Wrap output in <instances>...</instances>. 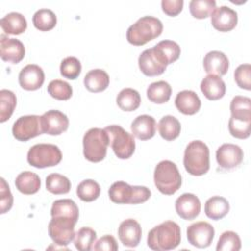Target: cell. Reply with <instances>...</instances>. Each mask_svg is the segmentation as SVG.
<instances>
[{
	"label": "cell",
	"mask_w": 251,
	"mask_h": 251,
	"mask_svg": "<svg viewBox=\"0 0 251 251\" xmlns=\"http://www.w3.org/2000/svg\"><path fill=\"white\" fill-rule=\"evenodd\" d=\"M188 242L197 248H206L211 245L215 229L213 226L207 222L200 221L190 225L186 229Z\"/></svg>",
	"instance_id": "obj_11"
},
{
	"label": "cell",
	"mask_w": 251,
	"mask_h": 251,
	"mask_svg": "<svg viewBox=\"0 0 251 251\" xmlns=\"http://www.w3.org/2000/svg\"><path fill=\"white\" fill-rule=\"evenodd\" d=\"M216 159L223 169H233L241 164L243 160L242 149L232 143H224L216 152Z\"/></svg>",
	"instance_id": "obj_14"
},
{
	"label": "cell",
	"mask_w": 251,
	"mask_h": 251,
	"mask_svg": "<svg viewBox=\"0 0 251 251\" xmlns=\"http://www.w3.org/2000/svg\"><path fill=\"white\" fill-rule=\"evenodd\" d=\"M234 80L236 84L245 90L251 89V66L250 64L239 65L234 71Z\"/></svg>",
	"instance_id": "obj_44"
},
{
	"label": "cell",
	"mask_w": 251,
	"mask_h": 251,
	"mask_svg": "<svg viewBox=\"0 0 251 251\" xmlns=\"http://www.w3.org/2000/svg\"><path fill=\"white\" fill-rule=\"evenodd\" d=\"M0 25L5 33L18 35L25 31L27 23L21 13L11 12L0 20Z\"/></svg>",
	"instance_id": "obj_25"
},
{
	"label": "cell",
	"mask_w": 251,
	"mask_h": 251,
	"mask_svg": "<svg viewBox=\"0 0 251 251\" xmlns=\"http://www.w3.org/2000/svg\"><path fill=\"white\" fill-rule=\"evenodd\" d=\"M13 206V195L11 193L10 187L6 180L1 177V187H0V213L5 214Z\"/></svg>",
	"instance_id": "obj_45"
},
{
	"label": "cell",
	"mask_w": 251,
	"mask_h": 251,
	"mask_svg": "<svg viewBox=\"0 0 251 251\" xmlns=\"http://www.w3.org/2000/svg\"><path fill=\"white\" fill-rule=\"evenodd\" d=\"M25 54L24 44L16 38H9L5 34L0 36V56L5 62L12 64L20 63Z\"/></svg>",
	"instance_id": "obj_15"
},
{
	"label": "cell",
	"mask_w": 251,
	"mask_h": 251,
	"mask_svg": "<svg viewBox=\"0 0 251 251\" xmlns=\"http://www.w3.org/2000/svg\"><path fill=\"white\" fill-rule=\"evenodd\" d=\"M96 240V232L88 226H83L75 235V246L79 251H89Z\"/></svg>",
	"instance_id": "obj_38"
},
{
	"label": "cell",
	"mask_w": 251,
	"mask_h": 251,
	"mask_svg": "<svg viewBox=\"0 0 251 251\" xmlns=\"http://www.w3.org/2000/svg\"><path fill=\"white\" fill-rule=\"evenodd\" d=\"M229 211L228 201L222 196H212L205 203V214L208 218L218 221L227 215Z\"/></svg>",
	"instance_id": "obj_27"
},
{
	"label": "cell",
	"mask_w": 251,
	"mask_h": 251,
	"mask_svg": "<svg viewBox=\"0 0 251 251\" xmlns=\"http://www.w3.org/2000/svg\"><path fill=\"white\" fill-rule=\"evenodd\" d=\"M47 91L51 97L61 101L69 100L73 95L72 86L67 81L61 79H54L50 81L47 86Z\"/></svg>",
	"instance_id": "obj_39"
},
{
	"label": "cell",
	"mask_w": 251,
	"mask_h": 251,
	"mask_svg": "<svg viewBox=\"0 0 251 251\" xmlns=\"http://www.w3.org/2000/svg\"><path fill=\"white\" fill-rule=\"evenodd\" d=\"M176 109L184 115H194L201 107V100L192 90L179 91L175 99Z\"/></svg>",
	"instance_id": "obj_23"
},
{
	"label": "cell",
	"mask_w": 251,
	"mask_h": 251,
	"mask_svg": "<svg viewBox=\"0 0 251 251\" xmlns=\"http://www.w3.org/2000/svg\"><path fill=\"white\" fill-rule=\"evenodd\" d=\"M161 6L165 14L171 17H175L182 11L183 1L182 0H163L161 2Z\"/></svg>",
	"instance_id": "obj_47"
},
{
	"label": "cell",
	"mask_w": 251,
	"mask_h": 251,
	"mask_svg": "<svg viewBox=\"0 0 251 251\" xmlns=\"http://www.w3.org/2000/svg\"><path fill=\"white\" fill-rule=\"evenodd\" d=\"M17 189L23 194L30 195L36 193L41 185L40 177L30 171H25L18 175L15 180Z\"/></svg>",
	"instance_id": "obj_26"
},
{
	"label": "cell",
	"mask_w": 251,
	"mask_h": 251,
	"mask_svg": "<svg viewBox=\"0 0 251 251\" xmlns=\"http://www.w3.org/2000/svg\"><path fill=\"white\" fill-rule=\"evenodd\" d=\"M229 133L238 139H245L249 137L251 132V121H240L229 118L228 121Z\"/></svg>",
	"instance_id": "obj_43"
},
{
	"label": "cell",
	"mask_w": 251,
	"mask_h": 251,
	"mask_svg": "<svg viewBox=\"0 0 251 251\" xmlns=\"http://www.w3.org/2000/svg\"><path fill=\"white\" fill-rule=\"evenodd\" d=\"M241 248V240L234 231L227 230L221 234L217 243V251H238Z\"/></svg>",
	"instance_id": "obj_41"
},
{
	"label": "cell",
	"mask_w": 251,
	"mask_h": 251,
	"mask_svg": "<svg viewBox=\"0 0 251 251\" xmlns=\"http://www.w3.org/2000/svg\"><path fill=\"white\" fill-rule=\"evenodd\" d=\"M183 165L186 172L192 176H203L210 169V151L201 140L189 142L184 150Z\"/></svg>",
	"instance_id": "obj_3"
},
{
	"label": "cell",
	"mask_w": 251,
	"mask_h": 251,
	"mask_svg": "<svg viewBox=\"0 0 251 251\" xmlns=\"http://www.w3.org/2000/svg\"><path fill=\"white\" fill-rule=\"evenodd\" d=\"M32 23L38 30L48 31L55 27L57 24V17L54 12L49 9H40L34 13Z\"/></svg>",
	"instance_id": "obj_33"
},
{
	"label": "cell",
	"mask_w": 251,
	"mask_h": 251,
	"mask_svg": "<svg viewBox=\"0 0 251 251\" xmlns=\"http://www.w3.org/2000/svg\"><path fill=\"white\" fill-rule=\"evenodd\" d=\"M43 70L34 64H28L24 67L19 74V83L25 90H36L40 88L44 82Z\"/></svg>",
	"instance_id": "obj_17"
},
{
	"label": "cell",
	"mask_w": 251,
	"mask_h": 251,
	"mask_svg": "<svg viewBox=\"0 0 251 251\" xmlns=\"http://www.w3.org/2000/svg\"><path fill=\"white\" fill-rule=\"evenodd\" d=\"M154 183L161 193L175 194L181 186V176L176 165L170 160L158 163L154 171Z\"/></svg>",
	"instance_id": "obj_4"
},
{
	"label": "cell",
	"mask_w": 251,
	"mask_h": 251,
	"mask_svg": "<svg viewBox=\"0 0 251 251\" xmlns=\"http://www.w3.org/2000/svg\"><path fill=\"white\" fill-rule=\"evenodd\" d=\"M163 31L162 22L152 16L138 19L126 31L127 41L135 46H141L158 37Z\"/></svg>",
	"instance_id": "obj_2"
},
{
	"label": "cell",
	"mask_w": 251,
	"mask_h": 251,
	"mask_svg": "<svg viewBox=\"0 0 251 251\" xmlns=\"http://www.w3.org/2000/svg\"><path fill=\"white\" fill-rule=\"evenodd\" d=\"M211 24L219 31H230L237 25V13L227 6L215 8L211 14Z\"/></svg>",
	"instance_id": "obj_16"
},
{
	"label": "cell",
	"mask_w": 251,
	"mask_h": 251,
	"mask_svg": "<svg viewBox=\"0 0 251 251\" xmlns=\"http://www.w3.org/2000/svg\"><path fill=\"white\" fill-rule=\"evenodd\" d=\"M153 47L162 56L167 65L173 64L179 58L180 47L176 41L162 40Z\"/></svg>",
	"instance_id": "obj_34"
},
{
	"label": "cell",
	"mask_w": 251,
	"mask_h": 251,
	"mask_svg": "<svg viewBox=\"0 0 251 251\" xmlns=\"http://www.w3.org/2000/svg\"><path fill=\"white\" fill-rule=\"evenodd\" d=\"M51 217H67L77 222L79 211L75 201L72 199H59L53 202L51 207Z\"/></svg>",
	"instance_id": "obj_28"
},
{
	"label": "cell",
	"mask_w": 251,
	"mask_h": 251,
	"mask_svg": "<svg viewBox=\"0 0 251 251\" xmlns=\"http://www.w3.org/2000/svg\"><path fill=\"white\" fill-rule=\"evenodd\" d=\"M93 250L95 251H102V250H107V251H117L119 249V246L117 244V241L114 236L110 234H106L99 238L95 245L92 247Z\"/></svg>",
	"instance_id": "obj_46"
},
{
	"label": "cell",
	"mask_w": 251,
	"mask_h": 251,
	"mask_svg": "<svg viewBox=\"0 0 251 251\" xmlns=\"http://www.w3.org/2000/svg\"><path fill=\"white\" fill-rule=\"evenodd\" d=\"M108 194L111 201L117 204H140L150 198L151 191L146 186L116 181L110 186Z\"/></svg>",
	"instance_id": "obj_5"
},
{
	"label": "cell",
	"mask_w": 251,
	"mask_h": 251,
	"mask_svg": "<svg viewBox=\"0 0 251 251\" xmlns=\"http://www.w3.org/2000/svg\"><path fill=\"white\" fill-rule=\"evenodd\" d=\"M82 143L85 159L92 163H98L106 157L110 140L104 128L92 127L84 133Z\"/></svg>",
	"instance_id": "obj_6"
},
{
	"label": "cell",
	"mask_w": 251,
	"mask_h": 251,
	"mask_svg": "<svg viewBox=\"0 0 251 251\" xmlns=\"http://www.w3.org/2000/svg\"><path fill=\"white\" fill-rule=\"evenodd\" d=\"M216 8L215 0H192L189 3V11L196 19H206L211 16Z\"/></svg>",
	"instance_id": "obj_40"
},
{
	"label": "cell",
	"mask_w": 251,
	"mask_h": 251,
	"mask_svg": "<svg viewBox=\"0 0 251 251\" xmlns=\"http://www.w3.org/2000/svg\"><path fill=\"white\" fill-rule=\"evenodd\" d=\"M147 98L156 104H163L170 100L172 94L171 85L165 80L152 82L146 91Z\"/></svg>",
	"instance_id": "obj_29"
},
{
	"label": "cell",
	"mask_w": 251,
	"mask_h": 251,
	"mask_svg": "<svg viewBox=\"0 0 251 251\" xmlns=\"http://www.w3.org/2000/svg\"><path fill=\"white\" fill-rule=\"evenodd\" d=\"M116 102L121 110L126 112H132L140 106L141 97L138 91L135 89L124 88L119 92Z\"/></svg>",
	"instance_id": "obj_30"
},
{
	"label": "cell",
	"mask_w": 251,
	"mask_h": 251,
	"mask_svg": "<svg viewBox=\"0 0 251 251\" xmlns=\"http://www.w3.org/2000/svg\"><path fill=\"white\" fill-rule=\"evenodd\" d=\"M81 72V64L75 57L65 58L60 65L61 75L68 79H75Z\"/></svg>",
	"instance_id": "obj_42"
},
{
	"label": "cell",
	"mask_w": 251,
	"mask_h": 251,
	"mask_svg": "<svg viewBox=\"0 0 251 251\" xmlns=\"http://www.w3.org/2000/svg\"><path fill=\"white\" fill-rule=\"evenodd\" d=\"M76 222L67 217H52L48 224V234L53 242L60 246H67L75 238Z\"/></svg>",
	"instance_id": "obj_9"
},
{
	"label": "cell",
	"mask_w": 251,
	"mask_h": 251,
	"mask_svg": "<svg viewBox=\"0 0 251 251\" xmlns=\"http://www.w3.org/2000/svg\"><path fill=\"white\" fill-rule=\"evenodd\" d=\"M26 159L30 166L43 169L58 165L62 160V152L55 144L39 143L29 148Z\"/></svg>",
	"instance_id": "obj_7"
},
{
	"label": "cell",
	"mask_w": 251,
	"mask_h": 251,
	"mask_svg": "<svg viewBox=\"0 0 251 251\" xmlns=\"http://www.w3.org/2000/svg\"><path fill=\"white\" fill-rule=\"evenodd\" d=\"M130 128L132 134L136 138L140 140H147L155 135L156 121L152 116L140 115L132 121Z\"/></svg>",
	"instance_id": "obj_22"
},
{
	"label": "cell",
	"mask_w": 251,
	"mask_h": 251,
	"mask_svg": "<svg viewBox=\"0 0 251 251\" xmlns=\"http://www.w3.org/2000/svg\"><path fill=\"white\" fill-rule=\"evenodd\" d=\"M17 98L13 91L8 89L0 90V122L9 120L16 108Z\"/></svg>",
	"instance_id": "obj_35"
},
{
	"label": "cell",
	"mask_w": 251,
	"mask_h": 251,
	"mask_svg": "<svg viewBox=\"0 0 251 251\" xmlns=\"http://www.w3.org/2000/svg\"><path fill=\"white\" fill-rule=\"evenodd\" d=\"M203 67L208 75H224L226 74L229 62L227 57L221 51H210L208 52L203 60Z\"/></svg>",
	"instance_id": "obj_20"
},
{
	"label": "cell",
	"mask_w": 251,
	"mask_h": 251,
	"mask_svg": "<svg viewBox=\"0 0 251 251\" xmlns=\"http://www.w3.org/2000/svg\"><path fill=\"white\" fill-rule=\"evenodd\" d=\"M104 129L109 135V145L112 147L115 155L120 159L130 158L135 150L133 136L118 125L108 126Z\"/></svg>",
	"instance_id": "obj_8"
},
{
	"label": "cell",
	"mask_w": 251,
	"mask_h": 251,
	"mask_svg": "<svg viewBox=\"0 0 251 251\" xmlns=\"http://www.w3.org/2000/svg\"><path fill=\"white\" fill-rule=\"evenodd\" d=\"M231 118L240 121H251V99L237 95L230 102Z\"/></svg>",
	"instance_id": "obj_32"
},
{
	"label": "cell",
	"mask_w": 251,
	"mask_h": 251,
	"mask_svg": "<svg viewBox=\"0 0 251 251\" xmlns=\"http://www.w3.org/2000/svg\"><path fill=\"white\" fill-rule=\"evenodd\" d=\"M83 83L88 91L97 93L104 91L109 86L110 77L104 70L94 69L85 75Z\"/></svg>",
	"instance_id": "obj_24"
},
{
	"label": "cell",
	"mask_w": 251,
	"mask_h": 251,
	"mask_svg": "<svg viewBox=\"0 0 251 251\" xmlns=\"http://www.w3.org/2000/svg\"><path fill=\"white\" fill-rule=\"evenodd\" d=\"M100 185L93 179H84L76 187L78 198L84 202L96 200L100 195Z\"/></svg>",
	"instance_id": "obj_37"
},
{
	"label": "cell",
	"mask_w": 251,
	"mask_h": 251,
	"mask_svg": "<svg viewBox=\"0 0 251 251\" xmlns=\"http://www.w3.org/2000/svg\"><path fill=\"white\" fill-rule=\"evenodd\" d=\"M200 89L207 99L215 101L224 97L226 93V83L221 76L208 75L202 79Z\"/></svg>",
	"instance_id": "obj_21"
},
{
	"label": "cell",
	"mask_w": 251,
	"mask_h": 251,
	"mask_svg": "<svg viewBox=\"0 0 251 251\" xmlns=\"http://www.w3.org/2000/svg\"><path fill=\"white\" fill-rule=\"evenodd\" d=\"M118 235L121 242L126 247H136L141 239L142 230L139 223L133 219H126L120 224Z\"/></svg>",
	"instance_id": "obj_19"
},
{
	"label": "cell",
	"mask_w": 251,
	"mask_h": 251,
	"mask_svg": "<svg viewBox=\"0 0 251 251\" xmlns=\"http://www.w3.org/2000/svg\"><path fill=\"white\" fill-rule=\"evenodd\" d=\"M181 126L179 121L171 115L164 116L158 124V130L160 135L167 141L176 139L180 133Z\"/></svg>",
	"instance_id": "obj_31"
},
{
	"label": "cell",
	"mask_w": 251,
	"mask_h": 251,
	"mask_svg": "<svg viewBox=\"0 0 251 251\" xmlns=\"http://www.w3.org/2000/svg\"><path fill=\"white\" fill-rule=\"evenodd\" d=\"M46 189L53 194H66L71 189L70 179L60 174H50L46 177Z\"/></svg>",
	"instance_id": "obj_36"
},
{
	"label": "cell",
	"mask_w": 251,
	"mask_h": 251,
	"mask_svg": "<svg viewBox=\"0 0 251 251\" xmlns=\"http://www.w3.org/2000/svg\"><path fill=\"white\" fill-rule=\"evenodd\" d=\"M43 133L60 135L69 127V119L61 111L49 110L40 116Z\"/></svg>",
	"instance_id": "obj_13"
},
{
	"label": "cell",
	"mask_w": 251,
	"mask_h": 251,
	"mask_svg": "<svg viewBox=\"0 0 251 251\" xmlns=\"http://www.w3.org/2000/svg\"><path fill=\"white\" fill-rule=\"evenodd\" d=\"M176 211L177 215L183 220H193L195 219L201 210V203L199 198L192 193H183L175 203Z\"/></svg>",
	"instance_id": "obj_18"
},
{
	"label": "cell",
	"mask_w": 251,
	"mask_h": 251,
	"mask_svg": "<svg viewBox=\"0 0 251 251\" xmlns=\"http://www.w3.org/2000/svg\"><path fill=\"white\" fill-rule=\"evenodd\" d=\"M12 133L19 141H27L42 134L40 117L37 115L20 117L13 125Z\"/></svg>",
	"instance_id": "obj_10"
},
{
	"label": "cell",
	"mask_w": 251,
	"mask_h": 251,
	"mask_svg": "<svg viewBox=\"0 0 251 251\" xmlns=\"http://www.w3.org/2000/svg\"><path fill=\"white\" fill-rule=\"evenodd\" d=\"M181 240L179 226L173 221H166L154 226L147 236V245L156 251H168L178 246Z\"/></svg>",
	"instance_id": "obj_1"
},
{
	"label": "cell",
	"mask_w": 251,
	"mask_h": 251,
	"mask_svg": "<svg viewBox=\"0 0 251 251\" xmlns=\"http://www.w3.org/2000/svg\"><path fill=\"white\" fill-rule=\"evenodd\" d=\"M140 71L147 76L162 75L167 68V63L154 47L145 49L138 58Z\"/></svg>",
	"instance_id": "obj_12"
}]
</instances>
